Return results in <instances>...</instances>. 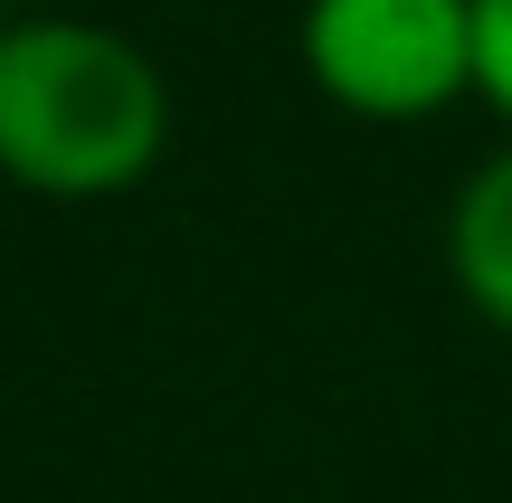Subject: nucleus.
Here are the masks:
<instances>
[{
  "label": "nucleus",
  "instance_id": "nucleus-1",
  "mask_svg": "<svg viewBox=\"0 0 512 503\" xmlns=\"http://www.w3.org/2000/svg\"><path fill=\"white\" fill-rule=\"evenodd\" d=\"M171 152V76L76 10L0 19V181L29 200H124Z\"/></svg>",
  "mask_w": 512,
  "mask_h": 503
},
{
  "label": "nucleus",
  "instance_id": "nucleus-2",
  "mask_svg": "<svg viewBox=\"0 0 512 503\" xmlns=\"http://www.w3.org/2000/svg\"><path fill=\"white\" fill-rule=\"evenodd\" d=\"M294 57L323 105L361 124H427L475 95V0H304Z\"/></svg>",
  "mask_w": 512,
  "mask_h": 503
},
{
  "label": "nucleus",
  "instance_id": "nucleus-3",
  "mask_svg": "<svg viewBox=\"0 0 512 503\" xmlns=\"http://www.w3.org/2000/svg\"><path fill=\"white\" fill-rule=\"evenodd\" d=\"M446 276H456V295L512 342V143L484 152V162L465 171L456 209H446Z\"/></svg>",
  "mask_w": 512,
  "mask_h": 503
},
{
  "label": "nucleus",
  "instance_id": "nucleus-4",
  "mask_svg": "<svg viewBox=\"0 0 512 503\" xmlns=\"http://www.w3.org/2000/svg\"><path fill=\"white\" fill-rule=\"evenodd\" d=\"M475 95L512 124V0H475Z\"/></svg>",
  "mask_w": 512,
  "mask_h": 503
}]
</instances>
